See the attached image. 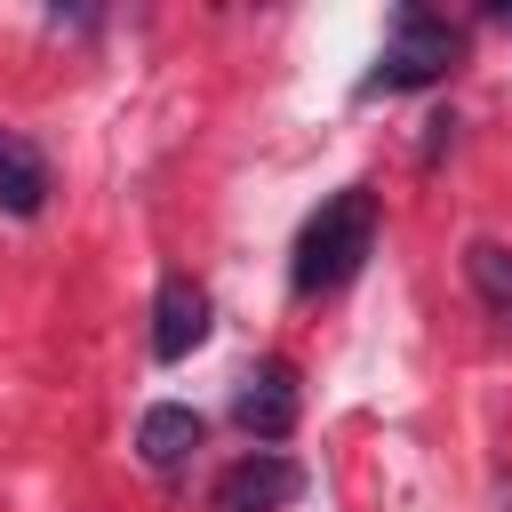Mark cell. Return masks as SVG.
<instances>
[{"label": "cell", "instance_id": "obj_1", "mask_svg": "<svg viewBox=\"0 0 512 512\" xmlns=\"http://www.w3.org/2000/svg\"><path fill=\"white\" fill-rule=\"evenodd\" d=\"M368 256H376V192H368V184H344V192H328V200L304 216L296 256H288V288H296V296H328V288H344Z\"/></svg>", "mask_w": 512, "mask_h": 512}, {"label": "cell", "instance_id": "obj_2", "mask_svg": "<svg viewBox=\"0 0 512 512\" xmlns=\"http://www.w3.org/2000/svg\"><path fill=\"white\" fill-rule=\"evenodd\" d=\"M456 56H464V32L448 24V16H432V8H400L392 16V32H384V48H376V64L360 72V104L368 96H408V88H440L448 72H456Z\"/></svg>", "mask_w": 512, "mask_h": 512}, {"label": "cell", "instance_id": "obj_3", "mask_svg": "<svg viewBox=\"0 0 512 512\" xmlns=\"http://www.w3.org/2000/svg\"><path fill=\"white\" fill-rule=\"evenodd\" d=\"M296 496H304V464L280 456V448H256V456H240V464L216 472L208 512H288Z\"/></svg>", "mask_w": 512, "mask_h": 512}, {"label": "cell", "instance_id": "obj_4", "mask_svg": "<svg viewBox=\"0 0 512 512\" xmlns=\"http://www.w3.org/2000/svg\"><path fill=\"white\" fill-rule=\"evenodd\" d=\"M232 416H240V432L248 440H288L296 432V416H304V392H296V368L272 352V360H256L248 376H240V392H232Z\"/></svg>", "mask_w": 512, "mask_h": 512}, {"label": "cell", "instance_id": "obj_5", "mask_svg": "<svg viewBox=\"0 0 512 512\" xmlns=\"http://www.w3.org/2000/svg\"><path fill=\"white\" fill-rule=\"evenodd\" d=\"M200 344H208V288L184 280V272H168L152 288V360H184Z\"/></svg>", "mask_w": 512, "mask_h": 512}, {"label": "cell", "instance_id": "obj_6", "mask_svg": "<svg viewBox=\"0 0 512 512\" xmlns=\"http://www.w3.org/2000/svg\"><path fill=\"white\" fill-rule=\"evenodd\" d=\"M200 440H208V424H200V408H184V400H160V408H144V424H136V456H144L152 472H184Z\"/></svg>", "mask_w": 512, "mask_h": 512}, {"label": "cell", "instance_id": "obj_7", "mask_svg": "<svg viewBox=\"0 0 512 512\" xmlns=\"http://www.w3.org/2000/svg\"><path fill=\"white\" fill-rule=\"evenodd\" d=\"M48 208V160L32 136L0 128V216H40Z\"/></svg>", "mask_w": 512, "mask_h": 512}, {"label": "cell", "instance_id": "obj_8", "mask_svg": "<svg viewBox=\"0 0 512 512\" xmlns=\"http://www.w3.org/2000/svg\"><path fill=\"white\" fill-rule=\"evenodd\" d=\"M464 280H472L480 312L512 336V248H504V240H472V248H464Z\"/></svg>", "mask_w": 512, "mask_h": 512}, {"label": "cell", "instance_id": "obj_9", "mask_svg": "<svg viewBox=\"0 0 512 512\" xmlns=\"http://www.w3.org/2000/svg\"><path fill=\"white\" fill-rule=\"evenodd\" d=\"M424 128H432V136H424V160H440V152H448V136H456V120H448V112H432Z\"/></svg>", "mask_w": 512, "mask_h": 512}]
</instances>
